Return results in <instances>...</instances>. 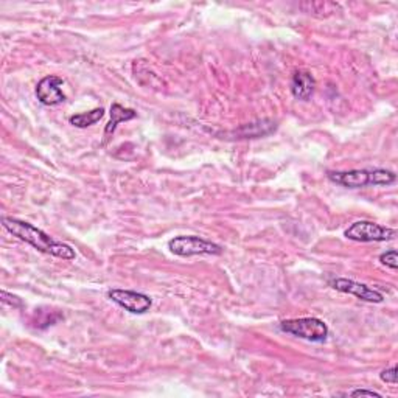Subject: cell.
Listing matches in <instances>:
<instances>
[{
  "mask_svg": "<svg viewBox=\"0 0 398 398\" xmlns=\"http://www.w3.org/2000/svg\"><path fill=\"white\" fill-rule=\"evenodd\" d=\"M168 249L179 257H193V255H219L223 254V247L217 243L207 241L196 235H181L175 236L168 241Z\"/></svg>",
  "mask_w": 398,
  "mask_h": 398,
  "instance_id": "cell-3",
  "label": "cell"
},
{
  "mask_svg": "<svg viewBox=\"0 0 398 398\" xmlns=\"http://www.w3.org/2000/svg\"><path fill=\"white\" fill-rule=\"evenodd\" d=\"M371 171V186H390L397 181V175L389 170L375 168Z\"/></svg>",
  "mask_w": 398,
  "mask_h": 398,
  "instance_id": "cell-13",
  "label": "cell"
},
{
  "mask_svg": "<svg viewBox=\"0 0 398 398\" xmlns=\"http://www.w3.org/2000/svg\"><path fill=\"white\" fill-rule=\"evenodd\" d=\"M344 235H346L349 240L360 243L389 241L395 239L397 230L384 228V225H379L372 221H358L350 225V228L344 232Z\"/></svg>",
  "mask_w": 398,
  "mask_h": 398,
  "instance_id": "cell-4",
  "label": "cell"
},
{
  "mask_svg": "<svg viewBox=\"0 0 398 398\" xmlns=\"http://www.w3.org/2000/svg\"><path fill=\"white\" fill-rule=\"evenodd\" d=\"M276 128H277L276 122L265 118V120L243 124V126L236 131L235 134H236V139H258V137H263V135L271 134L272 131H276Z\"/></svg>",
  "mask_w": 398,
  "mask_h": 398,
  "instance_id": "cell-10",
  "label": "cell"
},
{
  "mask_svg": "<svg viewBox=\"0 0 398 398\" xmlns=\"http://www.w3.org/2000/svg\"><path fill=\"white\" fill-rule=\"evenodd\" d=\"M329 179L346 188H362L371 186L369 170H350V171H330Z\"/></svg>",
  "mask_w": 398,
  "mask_h": 398,
  "instance_id": "cell-8",
  "label": "cell"
},
{
  "mask_svg": "<svg viewBox=\"0 0 398 398\" xmlns=\"http://www.w3.org/2000/svg\"><path fill=\"white\" fill-rule=\"evenodd\" d=\"M104 115V109L103 108H97L92 109L89 112H82V114H76L70 117V123L74 124L76 128H87L92 126L97 122H100Z\"/></svg>",
  "mask_w": 398,
  "mask_h": 398,
  "instance_id": "cell-12",
  "label": "cell"
},
{
  "mask_svg": "<svg viewBox=\"0 0 398 398\" xmlns=\"http://www.w3.org/2000/svg\"><path fill=\"white\" fill-rule=\"evenodd\" d=\"M379 378H382L384 383L397 384V367L392 366V367H389V369L383 371L382 373H379Z\"/></svg>",
  "mask_w": 398,
  "mask_h": 398,
  "instance_id": "cell-15",
  "label": "cell"
},
{
  "mask_svg": "<svg viewBox=\"0 0 398 398\" xmlns=\"http://www.w3.org/2000/svg\"><path fill=\"white\" fill-rule=\"evenodd\" d=\"M2 224L11 235L28 243L30 246H33L41 252L53 255V257H58L63 260H74L76 257L75 251L69 245L53 240L49 234H45L44 230L38 229L36 225L30 224L27 221H21V219L7 218V217L2 218Z\"/></svg>",
  "mask_w": 398,
  "mask_h": 398,
  "instance_id": "cell-1",
  "label": "cell"
},
{
  "mask_svg": "<svg viewBox=\"0 0 398 398\" xmlns=\"http://www.w3.org/2000/svg\"><path fill=\"white\" fill-rule=\"evenodd\" d=\"M282 331L307 340L310 342H324L329 336V327L318 318L288 319L280 324Z\"/></svg>",
  "mask_w": 398,
  "mask_h": 398,
  "instance_id": "cell-2",
  "label": "cell"
},
{
  "mask_svg": "<svg viewBox=\"0 0 398 398\" xmlns=\"http://www.w3.org/2000/svg\"><path fill=\"white\" fill-rule=\"evenodd\" d=\"M350 395L352 397H377V398H383L382 394H378V392L375 390H369V389H356V390H352L350 392Z\"/></svg>",
  "mask_w": 398,
  "mask_h": 398,
  "instance_id": "cell-17",
  "label": "cell"
},
{
  "mask_svg": "<svg viewBox=\"0 0 398 398\" xmlns=\"http://www.w3.org/2000/svg\"><path fill=\"white\" fill-rule=\"evenodd\" d=\"M2 302H3V304H10L13 308H21V307H23L22 300L19 299V297L13 296V294H8L7 291H2Z\"/></svg>",
  "mask_w": 398,
  "mask_h": 398,
  "instance_id": "cell-16",
  "label": "cell"
},
{
  "mask_svg": "<svg viewBox=\"0 0 398 398\" xmlns=\"http://www.w3.org/2000/svg\"><path fill=\"white\" fill-rule=\"evenodd\" d=\"M64 81L55 75L44 76L36 86V97L45 106H56L65 102V93L63 92Z\"/></svg>",
  "mask_w": 398,
  "mask_h": 398,
  "instance_id": "cell-7",
  "label": "cell"
},
{
  "mask_svg": "<svg viewBox=\"0 0 398 398\" xmlns=\"http://www.w3.org/2000/svg\"><path fill=\"white\" fill-rule=\"evenodd\" d=\"M330 285L336 291L352 294L355 297H358L360 300L371 302V304H382L384 300V296L379 293V291L372 289L364 283L350 280V278H333V280H330Z\"/></svg>",
  "mask_w": 398,
  "mask_h": 398,
  "instance_id": "cell-6",
  "label": "cell"
},
{
  "mask_svg": "<svg viewBox=\"0 0 398 398\" xmlns=\"http://www.w3.org/2000/svg\"><path fill=\"white\" fill-rule=\"evenodd\" d=\"M314 87H316V80L310 72L299 70V72L294 74L293 81H291V92L297 100H302V102L310 100Z\"/></svg>",
  "mask_w": 398,
  "mask_h": 398,
  "instance_id": "cell-9",
  "label": "cell"
},
{
  "mask_svg": "<svg viewBox=\"0 0 398 398\" xmlns=\"http://www.w3.org/2000/svg\"><path fill=\"white\" fill-rule=\"evenodd\" d=\"M379 261H382V265H384L386 268H390L397 271L398 269V257H397V251L395 249H390L388 252H383L379 255Z\"/></svg>",
  "mask_w": 398,
  "mask_h": 398,
  "instance_id": "cell-14",
  "label": "cell"
},
{
  "mask_svg": "<svg viewBox=\"0 0 398 398\" xmlns=\"http://www.w3.org/2000/svg\"><path fill=\"white\" fill-rule=\"evenodd\" d=\"M137 117V112L133 111V109H126L120 106L118 103H114L111 106V122L106 124L104 128V135L106 137H109L111 134H114V131L117 129V124L122 123V122H129L133 120V118Z\"/></svg>",
  "mask_w": 398,
  "mask_h": 398,
  "instance_id": "cell-11",
  "label": "cell"
},
{
  "mask_svg": "<svg viewBox=\"0 0 398 398\" xmlns=\"http://www.w3.org/2000/svg\"><path fill=\"white\" fill-rule=\"evenodd\" d=\"M109 299L133 314H144L150 310L153 305V300L150 296L144 293H137V291L129 289H111L108 291Z\"/></svg>",
  "mask_w": 398,
  "mask_h": 398,
  "instance_id": "cell-5",
  "label": "cell"
}]
</instances>
